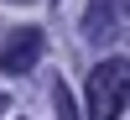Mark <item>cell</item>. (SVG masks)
<instances>
[{"mask_svg": "<svg viewBox=\"0 0 130 120\" xmlns=\"http://www.w3.org/2000/svg\"><path fill=\"white\" fill-rule=\"evenodd\" d=\"M10 5H26V0H10Z\"/></svg>", "mask_w": 130, "mask_h": 120, "instance_id": "obj_7", "label": "cell"}, {"mask_svg": "<svg viewBox=\"0 0 130 120\" xmlns=\"http://www.w3.org/2000/svg\"><path fill=\"white\" fill-rule=\"evenodd\" d=\"M52 104H57V120H78V110H73V94H68V84H52Z\"/></svg>", "mask_w": 130, "mask_h": 120, "instance_id": "obj_4", "label": "cell"}, {"mask_svg": "<svg viewBox=\"0 0 130 120\" xmlns=\"http://www.w3.org/2000/svg\"><path fill=\"white\" fill-rule=\"evenodd\" d=\"M42 47H47V37H42L37 26H16L10 42L0 47V73H31L37 58H42Z\"/></svg>", "mask_w": 130, "mask_h": 120, "instance_id": "obj_2", "label": "cell"}, {"mask_svg": "<svg viewBox=\"0 0 130 120\" xmlns=\"http://www.w3.org/2000/svg\"><path fill=\"white\" fill-rule=\"evenodd\" d=\"M120 10H130V0H120Z\"/></svg>", "mask_w": 130, "mask_h": 120, "instance_id": "obj_6", "label": "cell"}, {"mask_svg": "<svg viewBox=\"0 0 130 120\" xmlns=\"http://www.w3.org/2000/svg\"><path fill=\"white\" fill-rule=\"evenodd\" d=\"M83 37H89L94 47H104V42H115V37H120L115 0H89V10H83Z\"/></svg>", "mask_w": 130, "mask_h": 120, "instance_id": "obj_3", "label": "cell"}, {"mask_svg": "<svg viewBox=\"0 0 130 120\" xmlns=\"http://www.w3.org/2000/svg\"><path fill=\"white\" fill-rule=\"evenodd\" d=\"M130 104V63L104 58L89 73V120H120Z\"/></svg>", "mask_w": 130, "mask_h": 120, "instance_id": "obj_1", "label": "cell"}, {"mask_svg": "<svg viewBox=\"0 0 130 120\" xmlns=\"http://www.w3.org/2000/svg\"><path fill=\"white\" fill-rule=\"evenodd\" d=\"M5 104H10V99H5V94H0V115H5Z\"/></svg>", "mask_w": 130, "mask_h": 120, "instance_id": "obj_5", "label": "cell"}]
</instances>
